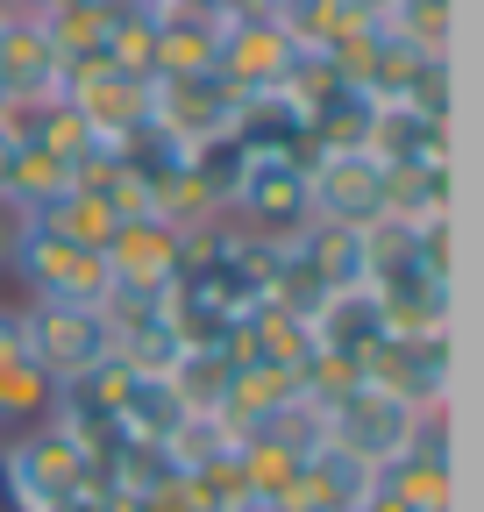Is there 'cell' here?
Here are the masks:
<instances>
[{"mask_svg": "<svg viewBox=\"0 0 484 512\" xmlns=\"http://www.w3.org/2000/svg\"><path fill=\"white\" fill-rule=\"evenodd\" d=\"M299 64V43L271 22V15H221V57L214 72L235 93H278Z\"/></svg>", "mask_w": 484, "mask_h": 512, "instance_id": "9c48e42d", "label": "cell"}, {"mask_svg": "<svg viewBox=\"0 0 484 512\" xmlns=\"http://www.w3.org/2000/svg\"><path fill=\"white\" fill-rule=\"evenodd\" d=\"M0 491L8 512H72L100 491V463L57 420H36L0 441Z\"/></svg>", "mask_w": 484, "mask_h": 512, "instance_id": "6da1fadb", "label": "cell"}, {"mask_svg": "<svg viewBox=\"0 0 484 512\" xmlns=\"http://www.w3.org/2000/svg\"><path fill=\"white\" fill-rule=\"evenodd\" d=\"M57 86H65V57L50 50L36 15H8V29H0V100H8V114L57 100Z\"/></svg>", "mask_w": 484, "mask_h": 512, "instance_id": "8fae6325", "label": "cell"}, {"mask_svg": "<svg viewBox=\"0 0 484 512\" xmlns=\"http://www.w3.org/2000/svg\"><path fill=\"white\" fill-rule=\"evenodd\" d=\"M0 29H8V0H0Z\"/></svg>", "mask_w": 484, "mask_h": 512, "instance_id": "d4e9b609", "label": "cell"}, {"mask_svg": "<svg viewBox=\"0 0 484 512\" xmlns=\"http://www.w3.org/2000/svg\"><path fill=\"white\" fill-rule=\"evenodd\" d=\"M378 22L413 43V50H428V57H449V36H456V0H385Z\"/></svg>", "mask_w": 484, "mask_h": 512, "instance_id": "44dd1931", "label": "cell"}, {"mask_svg": "<svg viewBox=\"0 0 484 512\" xmlns=\"http://www.w3.org/2000/svg\"><path fill=\"white\" fill-rule=\"evenodd\" d=\"M57 100H72L79 121L93 128V143H114V150L150 128V79L114 72L107 57H72V64H65V86H57Z\"/></svg>", "mask_w": 484, "mask_h": 512, "instance_id": "8992f818", "label": "cell"}, {"mask_svg": "<svg viewBox=\"0 0 484 512\" xmlns=\"http://www.w3.org/2000/svg\"><path fill=\"white\" fill-rule=\"evenodd\" d=\"M442 413H420V406H406L399 392H378V384H356L349 399H335L328 413H321V441H335V448H349L356 463H371V470H385V463H399L406 448L428 434Z\"/></svg>", "mask_w": 484, "mask_h": 512, "instance_id": "7a4b0ae2", "label": "cell"}, {"mask_svg": "<svg viewBox=\"0 0 484 512\" xmlns=\"http://www.w3.org/2000/svg\"><path fill=\"white\" fill-rule=\"evenodd\" d=\"M378 484L406 505V512H456V470H449V441H442V420L420 434L399 463L378 470Z\"/></svg>", "mask_w": 484, "mask_h": 512, "instance_id": "7c38bea8", "label": "cell"}, {"mask_svg": "<svg viewBox=\"0 0 484 512\" xmlns=\"http://www.w3.org/2000/svg\"><path fill=\"white\" fill-rule=\"evenodd\" d=\"M100 264L129 292H164V285H178V271H186V228H171L164 214L121 221L107 235V249H100Z\"/></svg>", "mask_w": 484, "mask_h": 512, "instance_id": "30bf717a", "label": "cell"}, {"mask_svg": "<svg viewBox=\"0 0 484 512\" xmlns=\"http://www.w3.org/2000/svg\"><path fill=\"white\" fill-rule=\"evenodd\" d=\"M50 406H57V377H50L22 342H15V349H0V434L50 420Z\"/></svg>", "mask_w": 484, "mask_h": 512, "instance_id": "2e32d148", "label": "cell"}, {"mask_svg": "<svg viewBox=\"0 0 484 512\" xmlns=\"http://www.w3.org/2000/svg\"><path fill=\"white\" fill-rule=\"evenodd\" d=\"M228 377H235V356H228V349H178V363L164 370V384L178 392V406H186V413H221Z\"/></svg>", "mask_w": 484, "mask_h": 512, "instance_id": "ffe728a7", "label": "cell"}, {"mask_svg": "<svg viewBox=\"0 0 484 512\" xmlns=\"http://www.w3.org/2000/svg\"><path fill=\"white\" fill-rule=\"evenodd\" d=\"M371 150L378 164H449V121L413 107V100H378L371 114Z\"/></svg>", "mask_w": 484, "mask_h": 512, "instance_id": "4fadbf2b", "label": "cell"}, {"mask_svg": "<svg viewBox=\"0 0 484 512\" xmlns=\"http://www.w3.org/2000/svg\"><path fill=\"white\" fill-rule=\"evenodd\" d=\"M36 29L50 36L57 57H100L107 50V29H114V0H57V8L36 15Z\"/></svg>", "mask_w": 484, "mask_h": 512, "instance_id": "d6986e66", "label": "cell"}, {"mask_svg": "<svg viewBox=\"0 0 484 512\" xmlns=\"http://www.w3.org/2000/svg\"><path fill=\"white\" fill-rule=\"evenodd\" d=\"M8 242H15V214L0 207V271H8Z\"/></svg>", "mask_w": 484, "mask_h": 512, "instance_id": "cb8c5ba5", "label": "cell"}, {"mask_svg": "<svg viewBox=\"0 0 484 512\" xmlns=\"http://www.w3.org/2000/svg\"><path fill=\"white\" fill-rule=\"evenodd\" d=\"M307 320H314V349L349 356V363H363V356L385 342V313H378V292H371V285H356V292H321V306H314Z\"/></svg>", "mask_w": 484, "mask_h": 512, "instance_id": "5bb4252c", "label": "cell"}, {"mask_svg": "<svg viewBox=\"0 0 484 512\" xmlns=\"http://www.w3.org/2000/svg\"><path fill=\"white\" fill-rule=\"evenodd\" d=\"M363 384L399 392L420 413H442L449 406V335H385L363 356Z\"/></svg>", "mask_w": 484, "mask_h": 512, "instance_id": "ba28073f", "label": "cell"}, {"mask_svg": "<svg viewBox=\"0 0 484 512\" xmlns=\"http://www.w3.org/2000/svg\"><path fill=\"white\" fill-rule=\"evenodd\" d=\"M299 264L321 292H356L371 285V256H363V228H342V221H314L299 235Z\"/></svg>", "mask_w": 484, "mask_h": 512, "instance_id": "9a60e30c", "label": "cell"}, {"mask_svg": "<svg viewBox=\"0 0 484 512\" xmlns=\"http://www.w3.org/2000/svg\"><path fill=\"white\" fill-rule=\"evenodd\" d=\"M29 221H43L50 235H65V242H79V249H107V235L121 228V214L100 200V192H86V185H72L57 207H43V214H29Z\"/></svg>", "mask_w": 484, "mask_h": 512, "instance_id": "7402d4cb", "label": "cell"}, {"mask_svg": "<svg viewBox=\"0 0 484 512\" xmlns=\"http://www.w3.org/2000/svg\"><path fill=\"white\" fill-rule=\"evenodd\" d=\"M307 200L314 221H342V228H371L385 214V164L371 150H314L307 164Z\"/></svg>", "mask_w": 484, "mask_h": 512, "instance_id": "52a82bcc", "label": "cell"}, {"mask_svg": "<svg viewBox=\"0 0 484 512\" xmlns=\"http://www.w3.org/2000/svg\"><path fill=\"white\" fill-rule=\"evenodd\" d=\"M228 214L264 235V242H292L314 228V200H307V157H271V150H250V171H242Z\"/></svg>", "mask_w": 484, "mask_h": 512, "instance_id": "5b68a950", "label": "cell"}, {"mask_svg": "<svg viewBox=\"0 0 484 512\" xmlns=\"http://www.w3.org/2000/svg\"><path fill=\"white\" fill-rule=\"evenodd\" d=\"M8 271L22 278L29 299H72V306H100L114 292L100 249H79L65 235H50L43 221L15 214V242H8Z\"/></svg>", "mask_w": 484, "mask_h": 512, "instance_id": "3957f363", "label": "cell"}, {"mask_svg": "<svg viewBox=\"0 0 484 512\" xmlns=\"http://www.w3.org/2000/svg\"><path fill=\"white\" fill-rule=\"evenodd\" d=\"M378 221H406V228L449 221V164H385V214Z\"/></svg>", "mask_w": 484, "mask_h": 512, "instance_id": "e0dca14e", "label": "cell"}, {"mask_svg": "<svg viewBox=\"0 0 484 512\" xmlns=\"http://www.w3.org/2000/svg\"><path fill=\"white\" fill-rule=\"evenodd\" d=\"M15 157H22V128H15V114H0V200H8V178H15Z\"/></svg>", "mask_w": 484, "mask_h": 512, "instance_id": "603a6c76", "label": "cell"}, {"mask_svg": "<svg viewBox=\"0 0 484 512\" xmlns=\"http://www.w3.org/2000/svg\"><path fill=\"white\" fill-rule=\"evenodd\" d=\"M15 320H22V349H29L57 384H72V377H86L93 363H107V356H114V335H107L100 306H72V299H22V306H15Z\"/></svg>", "mask_w": 484, "mask_h": 512, "instance_id": "277c9868", "label": "cell"}, {"mask_svg": "<svg viewBox=\"0 0 484 512\" xmlns=\"http://www.w3.org/2000/svg\"><path fill=\"white\" fill-rule=\"evenodd\" d=\"M79 178H72V157H57V150H43V143H29L22 136V157H15V178H8V214H43V207H57L72 192Z\"/></svg>", "mask_w": 484, "mask_h": 512, "instance_id": "ac0fdd59", "label": "cell"}, {"mask_svg": "<svg viewBox=\"0 0 484 512\" xmlns=\"http://www.w3.org/2000/svg\"><path fill=\"white\" fill-rule=\"evenodd\" d=\"M0 114H8V100H0Z\"/></svg>", "mask_w": 484, "mask_h": 512, "instance_id": "484cf974", "label": "cell"}]
</instances>
